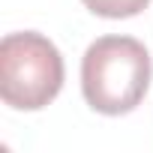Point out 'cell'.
Instances as JSON below:
<instances>
[{"mask_svg": "<svg viewBox=\"0 0 153 153\" xmlns=\"http://www.w3.org/2000/svg\"><path fill=\"white\" fill-rule=\"evenodd\" d=\"M153 63L132 36H102L81 57V93L99 114L120 117L141 105L150 87Z\"/></svg>", "mask_w": 153, "mask_h": 153, "instance_id": "obj_1", "label": "cell"}, {"mask_svg": "<svg viewBox=\"0 0 153 153\" xmlns=\"http://www.w3.org/2000/svg\"><path fill=\"white\" fill-rule=\"evenodd\" d=\"M63 87V57L57 45L36 33H6L0 42V99L15 111L45 108Z\"/></svg>", "mask_w": 153, "mask_h": 153, "instance_id": "obj_2", "label": "cell"}, {"mask_svg": "<svg viewBox=\"0 0 153 153\" xmlns=\"http://www.w3.org/2000/svg\"><path fill=\"white\" fill-rule=\"evenodd\" d=\"M81 3L99 18H132L147 9L150 0H81Z\"/></svg>", "mask_w": 153, "mask_h": 153, "instance_id": "obj_3", "label": "cell"}]
</instances>
